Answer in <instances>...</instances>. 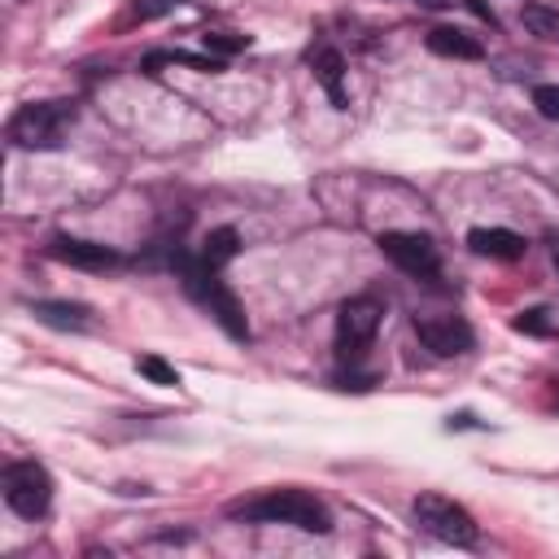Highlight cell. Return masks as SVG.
Wrapping results in <instances>:
<instances>
[{"mask_svg":"<svg viewBox=\"0 0 559 559\" xmlns=\"http://www.w3.org/2000/svg\"><path fill=\"white\" fill-rule=\"evenodd\" d=\"M463 4H467V9H472V13H476V17H480V22H489V26H493V22H498V17H493V9H489V4H485V0H463Z\"/></svg>","mask_w":559,"mask_h":559,"instance_id":"obj_21","label":"cell"},{"mask_svg":"<svg viewBox=\"0 0 559 559\" xmlns=\"http://www.w3.org/2000/svg\"><path fill=\"white\" fill-rule=\"evenodd\" d=\"M415 336L424 341V349H432L437 358H459L472 349V323L463 314H424L415 319Z\"/></svg>","mask_w":559,"mask_h":559,"instance_id":"obj_8","label":"cell"},{"mask_svg":"<svg viewBox=\"0 0 559 559\" xmlns=\"http://www.w3.org/2000/svg\"><path fill=\"white\" fill-rule=\"evenodd\" d=\"M515 332H528V336H555V310L533 306V310L515 314Z\"/></svg>","mask_w":559,"mask_h":559,"instance_id":"obj_15","label":"cell"},{"mask_svg":"<svg viewBox=\"0 0 559 559\" xmlns=\"http://www.w3.org/2000/svg\"><path fill=\"white\" fill-rule=\"evenodd\" d=\"M415 4H428V9H445V4H454V0H415Z\"/></svg>","mask_w":559,"mask_h":559,"instance_id":"obj_22","label":"cell"},{"mask_svg":"<svg viewBox=\"0 0 559 559\" xmlns=\"http://www.w3.org/2000/svg\"><path fill=\"white\" fill-rule=\"evenodd\" d=\"M555 262H559V240H555Z\"/></svg>","mask_w":559,"mask_h":559,"instance_id":"obj_23","label":"cell"},{"mask_svg":"<svg viewBox=\"0 0 559 559\" xmlns=\"http://www.w3.org/2000/svg\"><path fill=\"white\" fill-rule=\"evenodd\" d=\"M380 319H384V306L376 297H367V293L341 301V310H336V354L349 358V362L362 358V349L380 332Z\"/></svg>","mask_w":559,"mask_h":559,"instance_id":"obj_5","label":"cell"},{"mask_svg":"<svg viewBox=\"0 0 559 559\" xmlns=\"http://www.w3.org/2000/svg\"><path fill=\"white\" fill-rule=\"evenodd\" d=\"M135 371H140V376H148L153 384H179L175 367H170V362H162V358H153V354H140V358H135Z\"/></svg>","mask_w":559,"mask_h":559,"instance_id":"obj_17","label":"cell"},{"mask_svg":"<svg viewBox=\"0 0 559 559\" xmlns=\"http://www.w3.org/2000/svg\"><path fill=\"white\" fill-rule=\"evenodd\" d=\"M533 105L542 118H559V83H542L533 87Z\"/></svg>","mask_w":559,"mask_h":559,"instance_id":"obj_19","label":"cell"},{"mask_svg":"<svg viewBox=\"0 0 559 559\" xmlns=\"http://www.w3.org/2000/svg\"><path fill=\"white\" fill-rule=\"evenodd\" d=\"M31 314H35L39 323H48V328H66V332H83V328H92V310L79 306V301H35Z\"/></svg>","mask_w":559,"mask_h":559,"instance_id":"obj_13","label":"cell"},{"mask_svg":"<svg viewBox=\"0 0 559 559\" xmlns=\"http://www.w3.org/2000/svg\"><path fill=\"white\" fill-rule=\"evenodd\" d=\"M424 44H428V52H437V57H459V61H480V57H485L480 39H472V35L459 31V26H432Z\"/></svg>","mask_w":559,"mask_h":559,"instance_id":"obj_12","label":"cell"},{"mask_svg":"<svg viewBox=\"0 0 559 559\" xmlns=\"http://www.w3.org/2000/svg\"><path fill=\"white\" fill-rule=\"evenodd\" d=\"M179 0H135V9H131V17H140V22H153V17H162V13H170Z\"/></svg>","mask_w":559,"mask_h":559,"instance_id":"obj_20","label":"cell"},{"mask_svg":"<svg viewBox=\"0 0 559 559\" xmlns=\"http://www.w3.org/2000/svg\"><path fill=\"white\" fill-rule=\"evenodd\" d=\"M175 266H179V280H183L188 297H192L197 306H205V310L223 323V332H227V336L249 341L245 310H240V301L231 297V288L218 280V266H210L205 258H188V253H175Z\"/></svg>","mask_w":559,"mask_h":559,"instance_id":"obj_2","label":"cell"},{"mask_svg":"<svg viewBox=\"0 0 559 559\" xmlns=\"http://www.w3.org/2000/svg\"><path fill=\"white\" fill-rule=\"evenodd\" d=\"M4 502L9 511H17L22 520H39L52 502V480L39 463L22 459V463H9L4 467Z\"/></svg>","mask_w":559,"mask_h":559,"instance_id":"obj_6","label":"cell"},{"mask_svg":"<svg viewBox=\"0 0 559 559\" xmlns=\"http://www.w3.org/2000/svg\"><path fill=\"white\" fill-rule=\"evenodd\" d=\"M201 44H205V52H214V57H231V52L249 48V35H231V31H210V35H201Z\"/></svg>","mask_w":559,"mask_h":559,"instance_id":"obj_16","label":"cell"},{"mask_svg":"<svg viewBox=\"0 0 559 559\" xmlns=\"http://www.w3.org/2000/svg\"><path fill=\"white\" fill-rule=\"evenodd\" d=\"M48 253H52L57 262H70V266H83V271H105V266H118V262H122L109 245L79 240V236H57V240L48 245Z\"/></svg>","mask_w":559,"mask_h":559,"instance_id":"obj_9","label":"cell"},{"mask_svg":"<svg viewBox=\"0 0 559 559\" xmlns=\"http://www.w3.org/2000/svg\"><path fill=\"white\" fill-rule=\"evenodd\" d=\"M310 70H314V79L323 83L328 100H332L336 109H349V96H345V57H341L332 44L310 48Z\"/></svg>","mask_w":559,"mask_h":559,"instance_id":"obj_10","label":"cell"},{"mask_svg":"<svg viewBox=\"0 0 559 559\" xmlns=\"http://www.w3.org/2000/svg\"><path fill=\"white\" fill-rule=\"evenodd\" d=\"M467 245H472V253L498 258V262L524 258V236H515V231H507V227H472V231H467Z\"/></svg>","mask_w":559,"mask_h":559,"instance_id":"obj_11","label":"cell"},{"mask_svg":"<svg viewBox=\"0 0 559 559\" xmlns=\"http://www.w3.org/2000/svg\"><path fill=\"white\" fill-rule=\"evenodd\" d=\"M236 253H240V236H236V227H214V231L205 236V245H201V258H205L210 266H227Z\"/></svg>","mask_w":559,"mask_h":559,"instance_id":"obj_14","label":"cell"},{"mask_svg":"<svg viewBox=\"0 0 559 559\" xmlns=\"http://www.w3.org/2000/svg\"><path fill=\"white\" fill-rule=\"evenodd\" d=\"M74 122L70 100H31L9 118V140L17 148H61Z\"/></svg>","mask_w":559,"mask_h":559,"instance_id":"obj_3","label":"cell"},{"mask_svg":"<svg viewBox=\"0 0 559 559\" xmlns=\"http://www.w3.org/2000/svg\"><path fill=\"white\" fill-rule=\"evenodd\" d=\"M415 524L424 533H432L437 542H445V546H476V537H480L472 511L459 507L445 493H419L415 498Z\"/></svg>","mask_w":559,"mask_h":559,"instance_id":"obj_4","label":"cell"},{"mask_svg":"<svg viewBox=\"0 0 559 559\" xmlns=\"http://www.w3.org/2000/svg\"><path fill=\"white\" fill-rule=\"evenodd\" d=\"M380 253L397 266V271H406V275H415V280H424V275H437V245L428 240V236H419V231H384L380 236Z\"/></svg>","mask_w":559,"mask_h":559,"instance_id":"obj_7","label":"cell"},{"mask_svg":"<svg viewBox=\"0 0 559 559\" xmlns=\"http://www.w3.org/2000/svg\"><path fill=\"white\" fill-rule=\"evenodd\" d=\"M524 26L537 31V35H555L559 31V13L555 9H542V4H524Z\"/></svg>","mask_w":559,"mask_h":559,"instance_id":"obj_18","label":"cell"},{"mask_svg":"<svg viewBox=\"0 0 559 559\" xmlns=\"http://www.w3.org/2000/svg\"><path fill=\"white\" fill-rule=\"evenodd\" d=\"M227 515L231 520H253V524H293V528H306V533H328L332 528L328 507L306 489H266L258 498L231 502Z\"/></svg>","mask_w":559,"mask_h":559,"instance_id":"obj_1","label":"cell"}]
</instances>
